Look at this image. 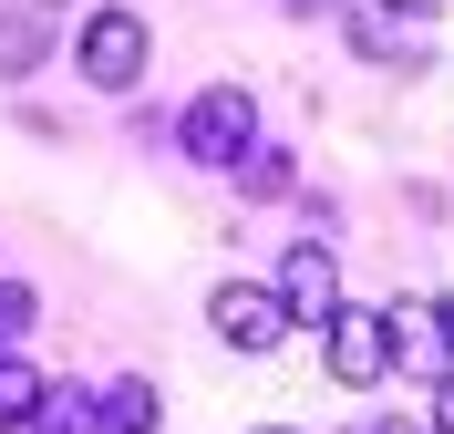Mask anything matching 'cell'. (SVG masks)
Listing matches in <instances>:
<instances>
[{
    "instance_id": "obj_6",
    "label": "cell",
    "mask_w": 454,
    "mask_h": 434,
    "mask_svg": "<svg viewBox=\"0 0 454 434\" xmlns=\"http://www.w3.org/2000/svg\"><path fill=\"white\" fill-rule=\"evenodd\" d=\"M93 434H155V383L145 373H114L93 393Z\"/></svg>"
},
{
    "instance_id": "obj_15",
    "label": "cell",
    "mask_w": 454,
    "mask_h": 434,
    "mask_svg": "<svg viewBox=\"0 0 454 434\" xmlns=\"http://www.w3.org/2000/svg\"><path fill=\"white\" fill-rule=\"evenodd\" d=\"M258 434H289V424H258Z\"/></svg>"
},
{
    "instance_id": "obj_11",
    "label": "cell",
    "mask_w": 454,
    "mask_h": 434,
    "mask_svg": "<svg viewBox=\"0 0 454 434\" xmlns=\"http://www.w3.org/2000/svg\"><path fill=\"white\" fill-rule=\"evenodd\" d=\"M31 434H93V393H42Z\"/></svg>"
},
{
    "instance_id": "obj_13",
    "label": "cell",
    "mask_w": 454,
    "mask_h": 434,
    "mask_svg": "<svg viewBox=\"0 0 454 434\" xmlns=\"http://www.w3.org/2000/svg\"><path fill=\"white\" fill-rule=\"evenodd\" d=\"M382 11H403V21H434V11H444V0H382Z\"/></svg>"
},
{
    "instance_id": "obj_3",
    "label": "cell",
    "mask_w": 454,
    "mask_h": 434,
    "mask_svg": "<svg viewBox=\"0 0 454 434\" xmlns=\"http://www.w3.org/2000/svg\"><path fill=\"white\" fill-rule=\"evenodd\" d=\"M320 351H331V383H351V393L393 383V331H382V311H351V300H340V311L320 320Z\"/></svg>"
},
{
    "instance_id": "obj_4",
    "label": "cell",
    "mask_w": 454,
    "mask_h": 434,
    "mask_svg": "<svg viewBox=\"0 0 454 434\" xmlns=\"http://www.w3.org/2000/svg\"><path fill=\"white\" fill-rule=\"evenodd\" d=\"M269 300H279L289 320H331V311H340V259H331V238H289Z\"/></svg>"
},
{
    "instance_id": "obj_5",
    "label": "cell",
    "mask_w": 454,
    "mask_h": 434,
    "mask_svg": "<svg viewBox=\"0 0 454 434\" xmlns=\"http://www.w3.org/2000/svg\"><path fill=\"white\" fill-rule=\"evenodd\" d=\"M207 320H217L227 351H279L289 342V311L269 300V280H227L217 300H207Z\"/></svg>"
},
{
    "instance_id": "obj_2",
    "label": "cell",
    "mask_w": 454,
    "mask_h": 434,
    "mask_svg": "<svg viewBox=\"0 0 454 434\" xmlns=\"http://www.w3.org/2000/svg\"><path fill=\"white\" fill-rule=\"evenodd\" d=\"M176 145H186L197 166H238L258 145V93L248 83H207L197 104H186V124H176Z\"/></svg>"
},
{
    "instance_id": "obj_9",
    "label": "cell",
    "mask_w": 454,
    "mask_h": 434,
    "mask_svg": "<svg viewBox=\"0 0 454 434\" xmlns=\"http://www.w3.org/2000/svg\"><path fill=\"white\" fill-rule=\"evenodd\" d=\"M227 176H238L248 197H289V155H279V145H248V155H238Z\"/></svg>"
},
{
    "instance_id": "obj_10",
    "label": "cell",
    "mask_w": 454,
    "mask_h": 434,
    "mask_svg": "<svg viewBox=\"0 0 454 434\" xmlns=\"http://www.w3.org/2000/svg\"><path fill=\"white\" fill-rule=\"evenodd\" d=\"M31 320H42V289H31V280H0V351H21Z\"/></svg>"
},
{
    "instance_id": "obj_8",
    "label": "cell",
    "mask_w": 454,
    "mask_h": 434,
    "mask_svg": "<svg viewBox=\"0 0 454 434\" xmlns=\"http://www.w3.org/2000/svg\"><path fill=\"white\" fill-rule=\"evenodd\" d=\"M42 393H52V383L31 373L21 351H0V434H31V414H42Z\"/></svg>"
},
{
    "instance_id": "obj_7",
    "label": "cell",
    "mask_w": 454,
    "mask_h": 434,
    "mask_svg": "<svg viewBox=\"0 0 454 434\" xmlns=\"http://www.w3.org/2000/svg\"><path fill=\"white\" fill-rule=\"evenodd\" d=\"M42 52H52V21L42 11H0V83H21Z\"/></svg>"
},
{
    "instance_id": "obj_14",
    "label": "cell",
    "mask_w": 454,
    "mask_h": 434,
    "mask_svg": "<svg viewBox=\"0 0 454 434\" xmlns=\"http://www.w3.org/2000/svg\"><path fill=\"white\" fill-rule=\"evenodd\" d=\"M289 11H320V0H289Z\"/></svg>"
},
{
    "instance_id": "obj_1",
    "label": "cell",
    "mask_w": 454,
    "mask_h": 434,
    "mask_svg": "<svg viewBox=\"0 0 454 434\" xmlns=\"http://www.w3.org/2000/svg\"><path fill=\"white\" fill-rule=\"evenodd\" d=\"M145 52H155V42H145V21L135 11H83V31H73V62H83V83L93 93H135L145 83Z\"/></svg>"
},
{
    "instance_id": "obj_12",
    "label": "cell",
    "mask_w": 454,
    "mask_h": 434,
    "mask_svg": "<svg viewBox=\"0 0 454 434\" xmlns=\"http://www.w3.org/2000/svg\"><path fill=\"white\" fill-rule=\"evenodd\" d=\"M372 434H434V424H424V414H382Z\"/></svg>"
}]
</instances>
